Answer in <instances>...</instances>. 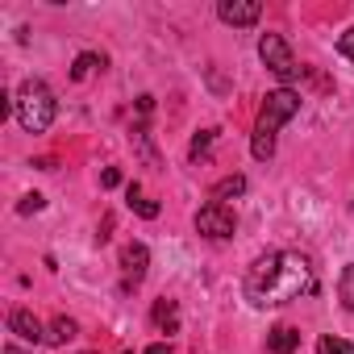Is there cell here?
Returning a JSON list of instances; mask_svg holds the SVG:
<instances>
[{"instance_id":"cell-1","label":"cell","mask_w":354,"mask_h":354,"mask_svg":"<svg viewBox=\"0 0 354 354\" xmlns=\"http://www.w3.org/2000/svg\"><path fill=\"white\" fill-rule=\"evenodd\" d=\"M317 279H313V267L304 254H292V250H271L263 254L246 279H242V292L254 308H275V304H288V300H300L304 292H313Z\"/></svg>"},{"instance_id":"cell-2","label":"cell","mask_w":354,"mask_h":354,"mask_svg":"<svg viewBox=\"0 0 354 354\" xmlns=\"http://www.w3.org/2000/svg\"><path fill=\"white\" fill-rule=\"evenodd\" d=\"M296 113H300V92H292V88H275V92H267V100H263V109H259L254 142H250L254 158L267 162V158L275 154V133H279V125L292 121Z\"/></svg>"},{"instance_id":"cell-3","label":"cell","mask_w":354,"mask_h":354,"mask_svg":"<svg viewBox=\"0 0 354 354\" xmlns=\"http://www.w3.org/2000/svg\"><path fill=\"white\" fill-rule=\"evenodd\" d=\"M55 92L42 84V80H26L17 88V121L26 133H46L50 121H55Z\"/></svg>"},{"instance_id":"cell-4","label":"cell","mask_w":354,"mask_h":354,"mask_svg":"<svg viewBox=\"0 0 354 354\" xmlns=\"http://www.w3.org/2000/svg\"><path fill=\"white\" fill-rule=\"evenodd\" d=\"M259 55H263V63H267L271 75H279L283 84L296 80L300 67H296V59H292V50H288V42H283L279 34H263V38H259Z\"/></svg>"},{"instance_id":"cell-5","label":"cell","mask_w":354,"mask_h":354,"mask_svg":"<svg viewBox=\"0 0 354 354\" xmlns=\"http://www.w3.org/2000/svg\"><path fill=\"white\" fill-rule=\"evenodd\" d=\"M196 230H201L205 238H234L238 221H234V213H230L221 201H209V205L196 213Z\"/></svg>"},{"instance_id":"cell-6","label":"cell","mask_w":354,"mask_h":354,"mask_svg":"<svg viewBox=\"0 0 354 354\" xmlns=\"http://www.w3.org/2000/svg\"><path fill=\"white\" fill-rule=\"evenodd\" d=\"M217 17H221L225 26H254V21L263 17V5H259V0H221V5H217Z\"/></svg>"},{"instance_id":"cell-7","label":"cell","mask_w":354,"mask_h":354,"mask_svg":"<svg viewBox=\"0 0 354 354\" xmlns=\"http://www.w3.org/2000/svg\"><path fill=\"white\" fill-rule=\"evenodd\" d=\"M146 267H150V250L142 242H129L121 250V271H125V288H138L146 279Z\"/></svg>"},{"instance_id":"cell-8","label":"cell","mask_w":354,"mask_h":354,"mask_svg":"<svg viewBox=\"0 0 354 354\" xmlns=\"http://www.w3.org/2000/svg\"><path fill=\"white\" fill-rule=\"evenodd\" d=\"M9 333H17V337L30 342V346H42V342H46V329H42V321H38L30 308H13V313H9Z\"/></svg>"},{"instance_id":"cell-9","label":"cell","mask_w":354,"mask_h":354,"mask_svg":"<svg viewBox=\"0 0 354 354\" xmlns=\"http://www.w3.org/2000/svg\"><path fill=\"white\" fill-rule=\"evenodd\" d=\"M296 346H300V333H296L292 325H275V329L267 333V350H271V354H296Z\"/></svg>"},{"instance_id":"cell-10","label":"cell","mask_w":354,"mask_h":354,"mask_svg":"<svg viewBox=\"0 0 354 354\" xmlns=\"http://www.w3.org/2000/svg\"><path fill=\"white\" fill-rule=\"evenodd\" d=\"M154 325H158L162 333H175V329H180V304L162 296V300L154 304Z\"/></svg>"},{"instance_id":"cell-11","label":"cell","mask_w":354,"mask_h":354,"mask_svg":"<svg viewBox=\"0 0 354 354\" xmlns=\"http://www.w3.org/2000/svg\"><path fill=\"white\" fill-rule=\"evenodd\" d=\"M75 333H80V325H75L71 317H55L50 329H46V342H50V346H67Z\"/></svg>"},{"instance_id":"cell-12","label":"cell","mask_w":354,"mask_h":354,"mask_svg":"<svg viewBox=\"0 0 354 354\" xmlns=\"http://www.w3.org/2000/svg\"><path fill=\"white\" fill-rule=\"evenodd\" d=\"M125 201H129V209H133L138 217H146V221H154V217H158V205H154V201H146L138 184H129V188H125Z\"/></svg>"},{"instance_id":"cell-13","label":"cell","mask_w":354,"mask_h":354,"mask_svg":"<svg viewBox=\"0 0 354 354\" xmlns=\"http://www.w3.org/2000/svg\"><path fill=\"white\" fill-rule=\"evenodd\" d=\"M242 192H246V175H225V180L213 188V201L225 205V201H234V196H242Z\"/></svg>"},{"instance_id":"cell-14","label":"cell","mask_w":354,"mask_h":354,"mask_svg":"<svg viewBox=\"0 0 354 354\" xmlns=\"http://www.w3.org/2000/svg\"><path fill=\"white\" fill-rule=\"evenodd\" d=\"M337 296H342V304L354 313V263H350V267H342V279H337Z\"/></svg>"},{"instance_id":"cell-15","label":"cell","mask_w":354,"mask_h":354,"mask_svg":"<svg viewBox=\"0 0 354 354\" xmlns=\"http://www.w3.org/2000/svg\"><path fill=\"white\" fill-rule=\"evenodd\" d=\"M96 67H104V59H100V55H80V59H75V67H71V80H88Z\"/></svg>"},{"instance_id":"cell-16","label":"cell","mask_w":354,"mask_h":354,"mask_svg":"<svg viewBox=\"0 0 354 354\" xmlns=\"http://www.w3.org/2000/svg\"><path fill=\"white\" fill-rule=\"evenodd\" d=\"M213 138H217V129H205V133H196V138H192V146H188V158H192V162H201V158L209 154Z\"/></svg>"},{"instance_id":"cell-17","label":"cell","mask_w":354,"mask_h":354,"mask_svg":"<svg viewBox=\"0 0 354 354\" xmlns=\"http://www.w3.org/2000/svg\"><path fill=\"white\" fill-rule=\"evenodd\" d=\"M317 354H354V346L346 342V337H317Z\"/></svg>"},{"instance_id":"cell-18","label":"cell","mask_w":354,"mask_h":354,"mask_svg":"<svg viewBox=\"0 0 354 354\" xmlns=\"http://www.w3.org/2000/svg\"><path fill=\"white\" fill-rule=\"evenodd\" d=\"M42 205H46V201H42V196H38V192H30V196H26V201H21V205H17V213H38V209H42Z\"/></svg>"},{"instance_id":"cell-19","label":"cell","mask_w":354,"mask_h":354,"mask_svg":"<svg viewBox=\"0 0 354 354\" xmlns=\"http://www.w3.org/2000/svg\"><path fill=\"white\" fill-rule=\"evenodd\" d=\"M337 50H342L346 59H354V26H350V30H346V34L337 38Z\"/></svg>"},{"instance_id":"cell-20","label":"cell","mask_w":354,"mask_h":354,"mask_svg":"<svg viewBox=\"0 0 354 354\" xmlns=\"http://www.w3.org/2000/svg\"><path fill=\"white\" fill-rule=\"evenodd\" d=\"M117 184H121V171L117 167H104L100 171V188H117Z\"/></svg>"},{"instance_id":"cell-21","label":"cell","mask_w":354,"mask_h":354,"mask_svg":"<svg viewBox=\"0 0 354 354\" xmlns=\"http://www.w3.org/2000/svg\"><path fill=\"white\" fill-rule=\"evenodd\" d=\"M150 109H154V96H138V113L150 117Z\"/></svg>"},{"instance_id":"cell-22","label":"cell","mask_w":354,"mask_h":354,"mask_svg":"<svg viewBox=\"0 0 354 354\" xmlns=\"http://www.w3.org/2000/svg\"><path fill=\"white\" fill-rule=\"evenodd\" d=\"M146 354H171V350H167L162 342H154V346H146Z\"/></svg>"},{"instance_id":"cell-23","label":"cell","mask_w":354,"mask_h":354,"mask_svg":"<svg viewBox=\"0 0 354 354\" xmlns=\"http://www.w3.org/2000/svg\"><path fill=\"white\" fill-rule=\"evenodd\" d=\"M5 354H21V350H17V346H5Z\"/></svg>"}]
</instances>
